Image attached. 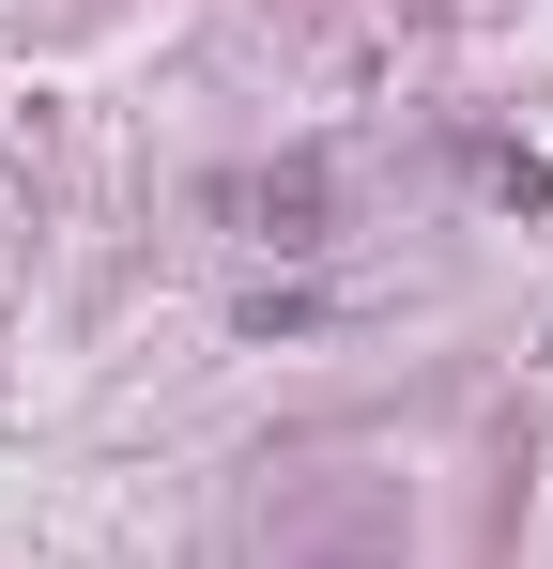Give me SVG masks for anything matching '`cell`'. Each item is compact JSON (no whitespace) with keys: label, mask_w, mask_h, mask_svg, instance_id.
<instances>
[{"label":"cell","mask_w":553,"mask_h":569,"mask_svg":"<svg viewBox=\"0 0 553 569\" xmlns=\"http://www.w3.org/2000/svg\"><path fill=\"white\" fill-rule=\"evenodd\" d=\"M323 154H292V170H247V186H231V216H247V231H276V247H308V231H323Z\"/></svg>","instance_id":"cell-1"},{"label":"cell","mask_w":553,"mask_h":569,"mask_svg":"<svg viewBox=\"0 0 553 569\" xmlns=\"http://www.w3.org/2000/svg\"><path fill=\"white\" fill-rule=\"evenodd\" d=\"M476 170H492V200H523V216H553V170H539V154H523V139H492Z\"/></svg>","instance_id":"cell-2"}]
</instances>
